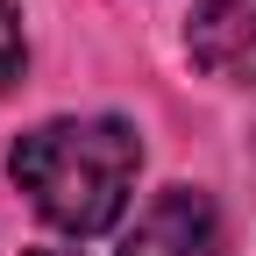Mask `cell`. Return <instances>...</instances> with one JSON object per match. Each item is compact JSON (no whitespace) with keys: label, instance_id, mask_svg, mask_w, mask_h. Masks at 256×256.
Returning <instances> with one entry per match:
<instances>
[{"label":"cell","instance_id":"4","mask_svg":"<svg viewBox=\"0 0 256 256\" xmlns=\"http://www.w3.org/2000/svg\"><path fill=\"white\" fill-rule=\"evenodd\" d=\"M22 64H28V36H22V8L14 0H0V92H8L22 78Z\"/></svg>","mask_w":256,"mask_h":256},{"label":"cell","instance_id":"5","mask_svg":"<svg viewBox=\"0 0 256 256\" xmlns=\"http://www.w3.org/2000/svg\"><path fill=\"white\" fill-rule=\"evenodd\" d=\"M36 256H72V249H36Z\"/></svg>","mask_w":256,"mask_h":256},{"label":"cell","instance_id":"1","mask_svg":"<svg viewBox=\"0 0 256 256\" xmlns=\"http://www.w3.org/2000/svg\"><path fill=\"white\" fill-rule=\"evenodd\" d=\"M136 164H142V142L136 128L114 121V114H86V121H43L14 142L8 171L28 192L50 228L64 235H107L114 220L128 214V192H136Z\"/></svg>","mask_w":256,"mask_h":256},{"label":"cell","instance_id":"2","mask_svg":"<svg viewBox=\"0 0 256 256\" xmlns=\"http://www.w3.org/2000/svg\"><path fill=\"white\" fill-rule=\"evenodd\" d=\"M121 256H220V214L200 185H171L136 214Z\"/></svg>","mask_w":256,"mask_h":256},{"label":"cell","instance_id":"3","mask_svg":"<svg viewBox=\"0 0 256 256\" xmlns=\"http://www.w3.org/2000/svg\"><path fill=\"white\" fill-rule=\"evenodd\" d=\"M185 57L220 86H256V0H200L185 22Z\"/></svg>","mask_w":256,"mask_h":256}]
</instances>
